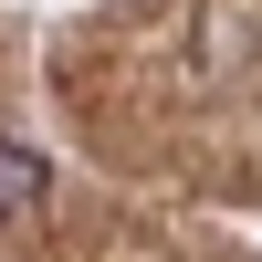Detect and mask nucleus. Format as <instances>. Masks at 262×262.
<instances>
[{
  "label": "nucleus",
  "instance_id": "obj_1",
  "mask_svg": "<svg viewBox=\"0 0 262 262\" xmlns=\"http://www.w3.org/2000/svg\"><path fill=\"white\" fill-rule=\"evenodd\" d=\"M42 189H53V168L32 158V147L0 137V221H21V210H42Z\"/></svg>",
  "mask_w": 262,
  "mask_h": 262
}]
</instances>
